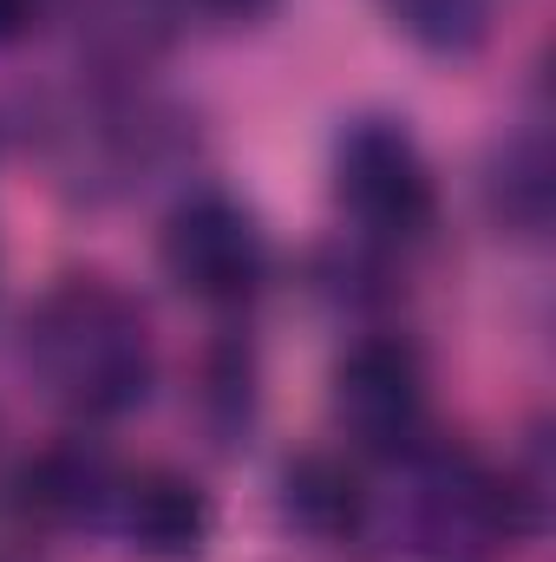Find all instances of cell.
Returning <instances> with one entry per match:
<instances>
[{
    "label": "cell",
    "mask_w": 556,
    "mask_h": 562,
    "mask_svg": "<svg viewBox=\"0 0 556 562\" xmlns=\"http://www.w3.org/2000/svg\"><path fill=\"white\" fill-rule=\"evenodd\" d=\"M544 491L524 471H498L465 445H432L393 458V484L367 491V530L407 562H485L537 530Z\"/></svg>",
    "instance_id": "6da1fadb"
},
{
    "label": "cell",
    "mask_w": 556,
    "mask_h": 562,
    "mask_svg": "<svg viewBox=\"0 0 556 562\" xmlns=\"http://www.w3.org/2000/svg\"><path fill=\"white\" fill-rule=\"evenodd\" d=\"M20 360L33 386L86 425L125 419L151 400L157 340L138 294L112 276H59L20 321Z\"/></svg>",
    "instance_id": "7a4b0ae2"
},
{
    "label": "cell",
    "mask_w": 556,
    "mask_h": 562,
    "mask_svg": "<svg viewBox=\"0 0 556 562\" xmlns=\"http://www.w3.org/2000/svg\"><path fill=\"white\" fill-rule=\"evenodd\" d=\"M334 203L354 236L400 249L438 223V183L419 138L400 119H354L334 138Z\"/></svg>",
    "instance_id": "3957f363"
},
{
    "label": "cell",
    "mask_w": 556,
    "mask_h": 562,
    "mask_svg": "<svg viewBox=\"0 0 556 562\" xmlns=\"http://www.w3.org/2000/svg\"><path fill=\"white\" fill-rule=\"evenodd\" d=\"M157 262L177 294L203 307H249L269 281V236L236 196L190 190L157 229Z\"/></svg>",
    "instance_id": "277c9868"
},
{
    "label": "cell",
    "mask_w": 556,
    "mask_h": 562,
    "mask_svg": "<svg viewBox=\"0 0 556 562\" xmlns=\"http://www.w3.org/2000/svg\"><path fill=\"white\" fill-rule=\"evenodd\" d=\"M327 413L341 425V438L380 464H393L400 451H413L425 438V373L419 353L400 334H367L334 360L327 380Z\"/></svg>",
    "instance_id": "5b68a950"
},
{
    "label": "cell",
    "mask_w": 556,
    "mask_h": 562,
    "mask_svg": "<svg viewBox=\"0 0 556 562\" xmlns=\"http://www.w3.org/2000/svg\"><path fill=\"white\" fill-rule=\"evenodd\" d=\"M105 524L125 537V550L138 562H197L210 550L216 504L197 477L170 464H144V471H119Z\"/></svg>",
    "instance_id": "8992f818"
},
{
    "label": "cell",
    "mask_w": 556,
    "mask_h": 562,
    "mask_svg": "<svg viewBox=\"0 0 556 562\" xmlns=\"http://www.w3.org/2000/svg\"><path fill=\"white\" fill-rule=\"evenodd\" d=\"M112 484H119V464L92 438H59L20 464L13 504L40 530H92L112 510Z\"/></svg>",
    "instance_id": "52a82bcc"
},
{
    "label": "cell",
    "mask_w": 556,
    "mask_h": 562,
    "mask_svg": "<svg viewBox=\"0 0 556 562\" xmlns=\"http://www.w3.org/2000/svg\"><path fill=\"white\" fill-rule=\"evenodd\" d=\"M281 524L308 543H360L367 530V484L334 451H301L281 471Z\"/></svg>",
    "instance_id": "ba28073f"
},
{
    "label": "cell",
    "mask_w": 556,
    "mask_h": 562,
    "mask_svg": "<svg viewBox=\"0 0 556 562\" xmlns=\"http://www.w3.org/2000/svg\"><path fill=\"white\" fill-rule=\"evenodd\" d=\"M79 20V46L105 72L151 66L177 33V0H66Z\"/></svg>",
    "instance_id": "9c48e42d"
},
{
    "label": "cell",
    "mask_w": 556,
    "mask_h": 562,
    "mask_svg": "<svg viewBox=\"0 0 556 562\" xmlns=\"http://www.w3.org/2000/svg\"><path fill=\"white\" fill-rule=\"evenodd\" d=\"M485 203L518 236L551 229V144H544L537 125L518 132V138H498L491 164H485Z\"/></svg>",
    "instance_id": "30bf717a"
},
{
    "label": "cell",
    "mask_w": 556,
    "mask_h": 562,
    "mask_svg": "<svg viewBox=\"0 0 556 562\" xmlns=\"http://www.w3.org/2000/svg\"><path fill=\"white\" fill-rule=\"evenodd\" d=\"M380 7L413 46L458 59V53H478L491 40V7L498 0H380Z\"/></svg>",
    "instance_id": "8fae6325"
},
{
    "label": "cell",
    "mask_w": 556,
    "mask_h": 562,
    "mask_svg": "<svg viewBox=\"0 0 556 562\" xmlns=\"http://www.w3.org/2000/svg\"><path fill=\"white\" fill-rule=\"evenodd\" d=\"M203 413L216 425V438L230 445V438H243L249 419H256V360H249V347H216L210 353V393H203Z\"/></svg>",
    "instance_id": "7c38bea8"
},
{
    "label": "cell",
    "mask_w": 556,
    "mask_h": 562,
    "mask_svg": "<svg viewBox=\"0 0 556 562\" xmlns=\"http://www.w3.org/2000/svg\"><path fill=\"white\" fill-rule=\"evenodd\" d=\"M33 20H40V0H0V46L26 40V33H33Z\"/></svg>",
    "instance_id": "4fadbf2b"
},
{
    "label": "cell",
    "mask_w": 556,
    "mask_h": 562,
    "mask_svg": "<svg viewBox=\"0 0 556 562\" xmlns=\"http://www.w3.org/2000/svg\"><path fill=\"white\" fill-rule=\"evenodd\" d=\"M203 13H223V20H256V13H269L276 0H197Z\"/></svg>",
    "instance_id": "5bb4252c"
},
{
    "label": "cell",
    "mask_w": 556,
    "mask_h": 562,
    "mask_svg": "<svg viewBox=\"0 0 556 562\" xmlns=\"http://www.w3.org/2000/svg\"><path fill=\"white\" fill-rule=\"evenodd\" d=\"M0 562H13V557H0Z\"/></svg>",
    "instance_id": "9a60e30c"
}]
</instances>
